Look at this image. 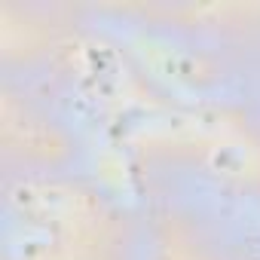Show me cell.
Wrapping results in <instances>:
<instances>
[{
    "label": "cell",
    "instance_id": "1",
    "mask_svg": "<svg viewBox=\"0 0 260 260\" xmlns=\"http://www.w3.org/2000/svg\"><path fill=\"white\" fill-rule=\"evenodd\" d=\"M13 202L22 211H31L37 217H64L71 211V193L61 187H16Z\"/></svg>",
    "mask_w": 260,
    "mask_h": 260
}]
</instances>
